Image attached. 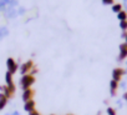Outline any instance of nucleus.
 I'll return each instance as SVG.
<instances>
[{
  "mask_svg": "<svg viewBox=\"0 0 127 115\" xmlns=\"http://www.w3.org/2000/svg\"><path fill=\"white\" fill-rule=\"evenodd\" d=\"M107 114H108V115H116V111H115L112 108H108V109H107Z\"/></svg>",
  "mask_w": 127,
  "mask_h": 115,
  "instance_id": "1a4fd4ad",
  "label": "nucleus"
},
{
  "mask_svg": "<svg viewBox=\"0 0 127 115\" xmlns=\"http://www.w3.org/2000/svg\"><path fill=\"white\" fill-rule=\"evenodd\" d=\"M113 11H116V13H120V11H121V5H120V4H116V5H113Z\"/></svg>",
  "mask_w": 127,
  "mask_h": 115,
  "instance_id": "6e6552de",
  "label": "nucleus"
},
{
  "mask_svg": "<svg viewBox=\"0 0 127 115\" xmlns=\"http://www.w3.org/2000/svg\"><path fill=\"white\" fill-rule=\"evenodd\" d=\"M126 18H127V14H126L125 11H120V13H118V19H120L121 21H125Z\"/></svg>",
  "mask_w": 127,
  "mask_h": 115,
  "instance_id": "39448f33",
  "label": "nucleus"
},
{
  "mask_svg": "<svg viewBox=\"0 0 127 115\" xmlns=\"http://www.w3.org/2000/svg\"><path fill=\"white\" fill-rule=\"evenodd\" d=\"M21 83H23V86L26 89V88H28V86H29V85L32 83V78H31V76H24Z\"/></svg>",
  "mask_w": 127,
  "mask_h": 115,
  "instance_id": "7ed1b4c3",
  "label": "nucleus"
},
{
  "mask_svg": "<svg viewBox=\"0 0 127 115\" xmlns=\"http://www.w3.org/2000/svg\"><path fill=\"white\" fill-rule=\"evenodd\" d=\"M122 36H123V38H125V40L127 41V33H123V34H122Z\"/></svg>",
  "mask_w": 127,
  "mask_h": 115,
  "instance_id": "ddd939ff",
  "label": "nucleus"
},
{
  "mask_svg": "<svg viewBox=\"0 0 127 115\" xmlns=\"http://www.w3.org/2000/svg\"><path fill=\"white\" fill-rule=\"evenodd\" d=\"M120 51H121L120 53V60H123L127 56V43H125L120 46Z\"/></svg>",
  "mask_w": 127,
  "mask_h": 115,
  "instance_id": "f257e3e1",
  "label": "nucleus"
},
{
  "mask_svg": "<svg viewBox=\"0 0 127 115\" xmlns=\"http://www.w3.org/2000/svg\"><path fill=\"white\" fill-rule=\"evenodd\" d=\"M110 86H111V93H112V95H115L116 89H117V81L112 80V81H111V84H110Z\"/></svg>",
  "mask_w": 127,
  "mask_h": 115,
  "instance_id": "20e7f679",
  "label": "nucleus"
},
{
  "mask_svg": "<svg viewBox=\"0 0 127 115\" xmlns=\"http://www.w3.org/2000/svg\"><path fill=\"white\" fill-rule=\"evenodd\" d=\"M125 74V71L122 70V69H115L113 70V74H112V76H113V80L115 81H120V79H121V76Z\"/></svg>",
  "mask_w": 127,
  "mask_h": 115,
  "instance_id": "f03ea898",
  "label": "nucleus"
},
{
  "mask_svg": "<svg viewBox=\"0 0 127 115\" xmlns=\"http://www.w3.org/2000/svg\"><path fill=\"white\" fill-rule=\"evenodd\" d=\"M121 29H123V30L127 29V21L126 20L125 21H121Z\"/></svg>",
  "mask_w": 127,
  "mask_h": 115,
  "instance_id": "9b49d317",
  "label": "nucleus"
},
{
  "mask_svg": "<svg viewBox=\"0 0 127 115\" xmlns=\"http://www.w3.org/2000/svg\"><path fill=\"white\" fill-rule=\"evenodd\" d=\"M123 99H125V100H127V93H125V94H123Z\"/></svg>",
  "mask_w": 127,
  "mask_h": 115,
  "instance_id": "4468645a",
  "label": "nucleus"
},
{
  "mask_svg": "<svg viewBox=\"0 0 127 115\" xmlns=\"http://www.w3.org/2000/svg\"><path fill=\"white\" fill-rule=\"evenodd\" d=\"M103 3H105V4H111L112 0H103Z\"/></svg>",
  "mask_w": 127,
  "mask_h": 115,
  "instance_id": "f8f14e48",
  "label": "nucleus"
},
{
  "mask_svg": "<svg viewBox=\"0 0 127 115\" xmlns=\"http://www.w3.org/2000/svg\"><path fill=\"white\" fill-rule=\"evenodd\" d=\"M5 103H6V100H5V98L3 96V95H0V109H1L4 105H5Z\"/></svg>",
  "mask_w": 127,
  "mask_h": 115,
  "instance_id": "0eeeda50",
  "label": "nucleus"
},
{
  "mask_svg": "<svg viewBox=\"0 0 127 115\" xmlns=\"http://www.w3.org/2000/svg\"><path fill=\"white\" fill-rule=\"evenodd\" d=\"M30 95H31V93H30L29 90H26V91H25V94H24V99H25V100H28V99L30 98Z\"/></svg>",
  "mask_w": 127,
  "mask_h": 115,
  "instance_id": "9d476101",
  "label": "nucleus"
},
{
  "mask_svg": "<svg viewBox=\"0 0 127 115\" xmlns=\"http://www.w3.org/2000/svg\"><path fill=\"white\" fill-rule=\"evenodd\" d=\"M32 106H34V103H32V101H28L26 105H25V109H26L28 111H31V110H32Z\"/></svg>",
  "mask_w": 127,
  "mask_h": 115,
  "instance_id": "423d86ee",
  "label": "nucleus"
},
{
  "mask_svg": "<svg viewBox=\"0 0 127 115\" xmlns=\"http://www.w3.org/2000/svg\"><path fill=\"white\" fill-rule=\"evenodd\" d=\"M30 115H39V114H37V113H31Z\"/></svg>",
  "mask_w": 127,
  "mask_h": 115,
  "instance_id": "2eb2a0df",
  "label": "nucleus"
}]
</instances>
